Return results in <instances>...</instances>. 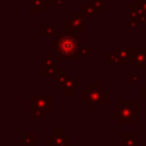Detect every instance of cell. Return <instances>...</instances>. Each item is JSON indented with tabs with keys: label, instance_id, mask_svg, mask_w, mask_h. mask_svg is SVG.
Here are the masks:
<instances>
[{
	"label": "cell",
	"instance_id": "6da1fadb",
	"mask_svg": "<svg viewBox=\"0 0 146 146\" xmlns=\"http://www.w3.org/2000/svg\"><path fill=\"white\" fill-rule=\"evenodd\" d=\"M78 42H80V36L74 35H64L56 41L55 48H54V53L60 54L63 56H76L77 53V48H78Z\"/></svg>",
	"mask_w": 146,
	"mask_h": 146
},
{
	"label": "cell",
	"instance_id": "7a4b0ae2",
	"mask_svg": "<svg viewBox=\"0 0 146 146\" xmlns=\"http://www.w3.org/2000/svg\"><path fill=\"white\" fill-rule=\"evenodd\" d=\"M117 121L139 122V108L129 100H119L117 104Z\"/></svg>",
	"mask_w": 146,
	"mask_h": 146
},
{
	"label": "cell",
	"instance_id": "3957f363",
	"mask_svg": "<svg viewBox=\"0 0 146 146\" xmlns=\"http://www.w3.org/2000/svg\"><path fill=\"white\" fill-rule=\"evenodd\" d=\"M32 106L37 109V114L36 115H45V110L51 108L50 95H33Z\"/></svg>",
	"mask_w": 146,
	"mask_h": 146
},
{
	"label": "cell",
	"instance_id": "277c9868",
	"mask_svg": "<svg viewBox=\"0 0 146 146\" xmlns=\"http://www.w3.org/2000/svg\"><path fill=\"white\" fill-rule=\"evenodd\" d=\"M67 22H71V28L72 30H83V28H86V21L85 18L82 17H78V15L76 14H72V18L71 19H67Z\"/></svg>",
	"mask_w": 146,
	"mask_h": 146
},
{
	"label": "cell",
	"instance_id": "5b68a950",
	"mask_svg": "<svg viewBox=\"0 0 146 146\" xmlns=\"http://www.w3.org/2000/svg\"><path fill=\"white\" fill-rule=\"evenodd\" d=\"M144 50H142V49H139L133 55V62L137 66V68H144L145 64H146V51H144Z\"/></svg>",
	"mask_w": 146,
	"mask_h": 146
},
{
	"label": "cell",
	"instance_id": "8992f818",
	"mask_svg": "<svg viewBox=\"0 0 146 146\" xmlns=\"http://www.w3.org/2000/svg\"><path fill=\"white\" fill-rule=\"evenodd\" d=\"M123 146H140V139L137 135H124Z\"/></svg>",
	"mask_w": 146,
	"mask_h": 146
},
{
	"label": "cell",
	"instance_id": "52a82bcc",
	"mask_svg": "<svg viewBox=\"0 0 146 146\" xmlns=\"http://www.w3.org/2000/svg\"><path fill=\"white\" fill-rule=\"evenodd\" d=\"M30 8L31 10H35V12L45 10L46 0H30Z\"/></svg>",
	"mask_w": 146,
	"mask_h": 146
},
{
	"label": "cell",
	"instance_id": "ba28073f",
	"mask_svg": "<svg viewBox=\"0 0 146 146\" xmlns=\"http://www.w3.org/2000/svg\"><path fill=\"white\" fill-rule=\"evenodd\" d=\"M141 99L146 100V88H145V90H144V88L141 90Z\"/></svg>",
	"mask_w": 146,
	"mask_h": 146
}]
</instances>
